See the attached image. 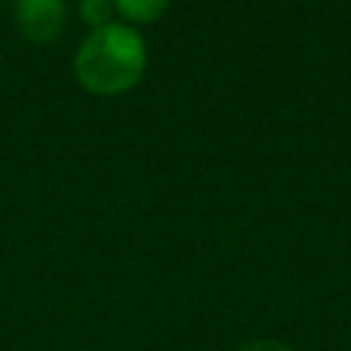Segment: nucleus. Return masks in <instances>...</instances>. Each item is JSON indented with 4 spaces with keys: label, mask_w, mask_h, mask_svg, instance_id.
Instances as JSON below:
<instances>
[{
    "label": "nucleus",
    "mask_w": 351,
    "mask_h": 351,
    "mask_svg": "<svg viewBox=\"0 0 351 351\" xmlns=\"http://www.w3.org/2000/svg\"><path fill=\"white\" fill-rule=\"evenodd\" d=\"M239 351H291V348L282 346L280 340H252V343L241 346Z\"/></svg>",
    "instance_id": "obj_5"
},
{
    "label": "nucleus",
    "mask_w": 351,
    "mask_h": 351,
    "mask_svg": "<svg viewBox=\"0 0 351 351\" xmlns=\"http://www.w3.org/2000/svg\"><path fill=\"white\" fill-rule=\"evenodd\" d=\"M80 16L96 30V27H104L110 25V16H112V3L110 0H80Z\"/></svg>",
    "instance_id": "obj_4"
},
{
    "label": "nucleus",
    "mask_w": 351,
    "mask_h": 351,
    "mask_svg": "<svg viewBox=\"0 0 351 351\" xmlns=\"http://www.w3.org/2000/svg\"><path fill=\"white\" fill-rule=\"evenodd\" d=\"M80 82L90 93L115 96L137 85L145 69V44L137 30L121 22L96 27L74 60Z\"/></svg>",
    "instance_id": "obj_1"
},
{
    "label": "nucleus",
    "mask_w": 351,
    "mask_h": 351,
    "mask_svg": "<svg viewBox=\"0 0 351 351\" xmlns=\"http://www.w3.org/2000/svg\"><path fill=\"white\" fill-rule=\"evenodd\" d=\"M170 0H115V8L132 22H154L162 16Z\"/></svg>",
    "instance_id": "obj_3"
},
{
    "label": "nucleus",
    "mask_w": 351,
    "mask_h": 351,
    "mask_svg": "<svg viewBox=\"0 0 351 351\" xmlns=\"http://www.w3.org/2000/svg\"><path fill=\"white\" fill-rule=\"evenodd\" d=\"M14 16H16V27L25 38H30L36 44H47L60 33L66 5H63V0H16Z\"/></svg>",
    "instance_id": "obj_2"
}]
</instances>
